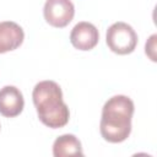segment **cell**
Instances as JSON below:
<instances>
[{
  "label": "cell",
  "mask_w": 157,
  "mask_h": 157,
  "mask_svg": "<svg viewBox=\"0 0 157 157\" xmlns=\"http://www.w3.org/2000/svg\"><path fill=\"white\" fill-rule=\"evenodd\" d=\"M135 107L131 98L124 94L110 97L102 108L99 131L112 144L125 141L131 132V119Z\"/></svg>",
  "instance_id": "cell-1"
},
{
  "label": "cell",
  "mask_w": 157,
  "mask_h": 157,
  "mask_svg": "<svg viewBox=\"0 0 157 157\" xmlns=\"http://www.w3.org/2000/svg\"><path fill=\"white\" fill-rule=\"evenodd\" d=\"M32 99L39 120L52 128L59 129L65 126L70 119V112L63 101L60 86L52 80L38 82L32 92Z\"/></svg>",
  "instance_id": "cell-2"
},
{
  "label": "cell",
  "mask_w": 157,
  "mask_h": 157,
  "mask_svg": "<svg viewBox=\"0 0 157 157\" xmlns=\"http://www.w3.org/2000/svg\"><path fill=\"white\" fill-rule=\"evenodd\" d=\"M105 42L113 53L125 55L135 50L137 45V34L130 25L125 22H115L107 29Z\"/></svg>",
  "instance_id": "cell-3"
},
{
  "label": "cell",
  "mask_w": 157,
  "mask_h": 157,
  "mask_svg": "<svg viewBox=\"0 0 157 157\" xmlns=\"http://www.w3.org/2000/svg\"><path fill=\"white\" fill-rule=\"evenodd\" d=\"M44 20L53 27H66L74 18L75 6L71 0H47L43 7Z\"/></svg>",
  "instance_id": "cell-4"
},
{
  "label": "cell",
  "mask_w": 157,
  "mask_h": 157,
  "mask_svg": "<svg viewBox=\"0 0 157 157\" xmlns=\"http://www.w3.org/2000/svg\"><path fill=\"white\" fill-rule=\"evenodd\" d=\"M98 29L91 22L81 21L76 23L71 29L70 42L78 50H91L98 44Z\"/></svg>",
  "instance_id": "cell-5"
},
{
  "label": "cell",
  "mask_w": 157,
  "mask_h": 157,
  "mask_svg": "<svg viewBox=\"0 0 157 157\" xmlns=\"http://www.w3.org/2000/svg\"><path fill=\"white\" fill-rule=\"evenodd\" d=\"M25 107L22 92L15 86H4L0 90V114L13 118L21 114Z\"/></svg>",
  "instance_id": "cell-6"
},
{
  "label": "cell",
  "mask_w": 157,
  "mask_h": 157,
  "mask_svg": "<svg viewBox=\"0 0 157 157\" xmlns=\"http://www.w3.org/2000/svg\"><path fill=\"white\" fill-rule=\"evenodd\" d=\"M25 39V32L13 21L0 22V54L17 49Z\"/></svg>",
  "instance_id": "cell-7"
},
{
  "label": "cell",
  "mask_w": 157,
  "mask_h": 157,
  "mask_svg": "<svg viewBox=\"0 0 157 157\" xmlns=\"http://www.w3.org/2000/svg\"><path fill=\"white\" fill-rule=\"evenodd\" d=\"M53 155L54 157H65V156H82V146L80 140L72 134H65L55 139L53 144Z\"/></svg>",
  "instance_id": "cell-8"
},
{
  "label": "cell",
  "mask_w": 157,
  "mask_h": 157,
  "mask_svg": "<svg viewBox=\"0 0 157 157\" xmlns=\"http://www.w3.org/2000/svg\"><path fill=\"white\" fill-rule=\"evenodd\" d=\"M156 38L157 34H152L145 44V53L146 55L150 56L152 61H156Z\"/></svg>",
  "instance_id": "cell-9"
},
{
  "label": "cell",
  "mask_w": 157,
  "mask_h": 157,
  "mask_svg": "<svg viewBox=\"0 0 157 157\" xmlns=\"http://www.w3.org/2000/svg\"><path fill=\"white\" fill-rule=\"evenodd\" d=\"M0 128H1V126H0Z\"/></svg>",
  "instance_id": "cell-10"
}]
</instances>
